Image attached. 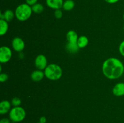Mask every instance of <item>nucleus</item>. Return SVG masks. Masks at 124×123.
Returning a JSON list of instances; mask_svg holds the SVG:
<instances>
[{
    "mask_svg": "<svg viewBox=\"0 0 124 123\" xmlns=\"http://www.w3.org/2000/svg\"><path fill=\"white\" fill-rule=\"evenodd\" d=\"M26 116V112L21 106L13 107L9 112V118L13 123H19L24 120Z\"/></svg>",
    "mask_w": 124,
    "mask_h": 123,
    "instance_id": "20e7f679",
    "label": "nucleus"
},
{
    "mask_svg": "<svg viewBox=\"0 0 124 123\" xmlns=\"http://www.w3.org/2000/svg\"><path fill=\"white\" fill-rule=\"evenodd\" d=\"M54 16H55V18H57V19H61V18H62V17L63 13L61 9L55 10H54Z\"/></svg>",
    "mask_w": 124,
    "mask_h": 123,
    "instance_id": "aec40b11",
    "label": "nucleus"
},
{
    "mask_svg": "<svg viewBox=\"0 0 124 123\" xmlns=\"http://www.w3.org/2000/svg\"><path fill=\"white\" fill-rule=\"evenodd\" d=\"M32 12L31 6H29L27 3H23L19 4L16 8L15 14L18 20L20 21H25L30 18Z\"/></svg>",
    "mask_w": 124,
    "mask_h": 123,
    "instance_id": "7ed1b4c3",
    "label": "nucleus"
},
{
    "mask_svg": "<svg viewBox=\"0 0 124 123\" xmlns=\"http://www.w3.org/2000/svg\"><path fill=\"white\" fill-rule=\"evenodd\" d=\"M11 104L13 107H18V106H20L21 104V100L18 97H14L12 98V101H11Z\"/></svg>",
    "mask_w": 124,
    "mask_h": 123,
    "instance_id": "6ab92c4d",
    "label": "nucleus"
},
{
    "mask_svg": "<svg viewBox=\"0 0 124 123\" xmlns=\"http://www.w3.org/2000/svg\"><path fill=\"white\" fill-rule=\"evenodd\" d=\"M103 74L110 80L119 78L124 73V65L119 59L110 57L104 62L102 66Z\"/></svg>",
    "mask_w": 124,
    "mask_h": 123,
    "instance_id": "f257e3e1",
    "label": "nucleus"
},
{
    "mask_svg": "<svg viewBox=\"0 0 124 123\" xmlns=\"http://www.w3.org/2000/svg\"><path fill=\"white\" fill-rule=\"evenodd\" d=\"M119 51L120 54L124 57V41H122L119 46Z\"/></svg>",
    "mask_w": 124,
    "mask_h": 123,
    "instance_id": "4be33fe9",
    "label": "nucleus"
},
{
    "mask_svg": "<svg viewBox=\"0 0 124 123\" xmlns=\"http://www.w3.org/2000/svg\"><path fill=\"white\" fill-rule=\"evenodd\" d=\"M12 47L16 51L21 52L25 48V42L21 37H16L12 39Z\"/></svg>",
    "mask_w": 124,
    "mask_h": 123,
    "instance_id": "0eeeda50",
    "label": "nucleus"
},
{
    "mask_svg": "<svg viewBox=\"0 0 124 123\" xmlns=\"http://www.w3.org/2000/svg\"><path fill=\"white\" fill-rule=\"evenodd\" d=\"M8 79V75L6 73L0 74V82L1 83L6 82Z\"/></svg>",
    "mask_w": 124,
    "mask_h": 123,
    "instance_id": "412c9836",
    "label": "nucleus"
},
{
    "mask_svg": "<svg viewBox=\"0 0 124 123\" xmlns=\"http://www.w3.org/2000/svg\"><path fill=\"white\" fill-rule=\"evenodd\" d=\"M40 123V122H39V123Z\"/></svg>",
    "mask_w": 124,
    "mask_h": 123,
    "instance_id": "c85d7f7f",
    "label": "nucleus"
},
{
    "mask_svg": "<svg viewBox=\"0 0 124 123\" xmlns=\"http://www.w3.org/2000/svg\"><path fill=\"white\" fill-rule=\"evenodd\" d=\"M8 30V22L2 19H0V35L4 36L7 33Z\"/></svg>",
    "mask_w": 124,
    "mask_h": 123,
    "instance_id": "2eb2a0df",
    "label": "nucleus"
},
{
    "mask_svg": "<svg viewBox=\"0 0 124 123\" xmlns=\"http://www.w3.org/2000/svg\"><path fill=\"white\" fill-rule=\"evenodd\" d=\"M75 4L73 0H65L63 4L62 8L65 11H70L75 7Z\"/></svg>",
    "mask_w": 124,
    "mask_h": 123,
    "instance_id": "f3484780",
    "label": "nucleus"
},
{
    "mask_svg": "<svg viewBox=\"0 0 124 123\" xmlns=\"http://www.w3.org/2000/svg\"><path fill=\"white\" fill-rule=\"evenodd\" d=\"M45 77L50 80H58L62 75V69L59 65L56 63L48 65L44 70Z\"/></svg>",
    "mask_w": 124,
    "mask_h": 123,
    "instance_id": "f03ea898",
    "label": "nucleus"
},
{
    "mask_svg": "<svg viewBox=\"0 0 124 123\" xmlns=\"http://www.w3.org/2000/svg\"><path fill=\"white\" fill-rule=\"evenodd\" d=\"M12 57V51L7 46H2L0 48V63H6L10 60Z\"/></svg>",
    "mask_w": 124,
    "mask_h": 123,
    "instance_id": "39448f33",
    "label": "nucleus"
},
{
    "mask_svg": "<svg viewBox=\"0 0 124 123\" xmlns=\"http://www.w3.org/2000/svg\"><path fill=\"white\" fill-rule=\"evenodd\" d=\"M123 29H124V26H123Z\"/></svg>",
    "mask_w": 124,
    "mask_h": 123,
    "instance_id": "cd10ccee",
    "label": "nucleus"
},
{
    "mask_svg": "<svg viewBox=\"0 0 124 123\" xmlns=\"http://www.w3.org/2000/svg\"><path fill=\"white\" fill-rule=\"evenodd\" d=\"M104 1L108 4H115L119 1V0H104Z\"/></svg>",
    "mask_w": 124,
    "mask_h": 123,
    "instance_id": "393cba45",
    "label": "nucleus"
},
{
    "mask_svg": "<svg viewBox=\"0 0 124 123\" xmlns=\"http://www.w3.org/2000/svg\"><path fill=\"white\" fill-rule=\"evenodd\" d=\"M112 92L116 96H122L124 95V83L120 82L114 86Z\"/></svg>",
    "mask_w": 124,
    "mask_h": 123,
    "instance_id": "1a4fd4ad",
    "label": "nucleus"
},
{
    "mask_svg": "<svg viewBox=\"0 0 124 123\" xmlns=\"http://www.w3.org/2000/svg\"><path fill=\"white\" fill-rule=\"evenodd\" d=\"M88 42L89 41L87 36H81L80 37H79L78 39L77 43L79 48H84L88 45Z\"/></svg>",
    "mask_w": 124,
    "mask_h": 123,
    "instance_id": "dca6fc26",
    "label": "nucleus"
},
{
    "mask_svg": "<svg viewBox=\"0 0 124 123\" xmlns=\"http://www.w3.org/2000/svg\"><path fill=\"white\" fill-rule=\"evenodd\" d=\"M25 2L27 4H29V6H33L34 4L37 3L38 0H25Z\"/></svg>",
    "mask_w": 124,
    "mask_h": 123,
    "instance_id": "5701e85b",
    "label": "nucleus"
},
{
    "mask_svg": "<svg viewBox=\"0 0 124 123\" xmlns=\"http://www.w3.org/2000/svg\"><path fill=\"white\" fill-rule=\"evenodd\" d=\"M123 19H124V14H123Z\"/></svg>",
    "mask_w": 124,
    "mask_h": 123,
    "instance_id": "bb28decb",
    "label": "nucleus"
},
{
    "mask_svg": "<svg viewBox=\"0 0 124 123\" xmlns=\"http://www.w3.org/2000/svg\"><path fill=\"white\" fill-rule=\"evenodd\" d=\"M64 2L63 0H46V4L48 7L55 10L62 8Z\"/></svg>",
    "mask_w": 124,
    "mask_h": 123,
    "instance_id": "6e6552de",
    "label": "nucleus"
},
{
    "mask_svg": "<svg viewBox=\"0 0 124 123\" xmlns=\"http://www.w3.org/2000/svg\"><path fill=\"white\" fill-rule=\"evenodd\" d=\"M31 9L33 13H36V14H40L42 13L44 10V6L41 3H36L34 4L33 6H31Z\"/></svg>",
    "mask_w": 124,
    "mask_h": 123,
    "instance_id": "a211bd4d",
    "label": "nucleus"
},
{
    "mask_svg": "<svg viewBox=\"0 0 124 123\" xmlns=\"http://www.w3.org/2000/svg\"><path fill=\"white\" fill-rule=\"evenodd\" d=\"M45 77L44 72H43L41 70H35V71H33L31 74V79L32 80L33 82H38L42 80L44 78V77Z\"/></svg>",
    "mask_w": 124,
    "mask_h": 123,
    "instance_id": "9b49d317",
    "label": "nucleus"
},
{
    "mask_svg": "<svg viewBox=\"0 0 124 123\" xmlns=\"http://www.w3.org/2000/svg\"><path fill=\"white\" fill-rule=\"evenodd\" d=\"M79 36L77 33L74 30H70L67 33L66 39L68 42H72V43H77Z\"/></svg>",
    "mask_w": 124,
    "mask_h": 123,
    "instance_id": "ddd939ff",
    "label": "nucleus"
},
{
    "mask_svg": "<svg viewBox=\"0 0 124 123\" xmlns=\"http://www.w3.org/2000/svg\"><path fill=\"white\" fill-rule=\"evenodd\" d=\"M15 16V14L14 12L12 10L10 9H7L5 10L3 13H1V12L0 13V18L4 19L7 22H10L13 20Z\"/></svg>",
    "mask_w": 124,
    "mask_h": 123,
    "instance_id": "f8f14e48",
    "label": "nucleus"
},
{
    "mask_svg": "<svg viewBox=\"0 0 124 123\" xmlns=\"http://www.w3.org/2000/svg\"><path fill=\"white\" fill-rule=\"evenodd\" d=\"M35 65L38 69L44 71L45 69L48 66L47 57L43 54H39L35 58Z\"/></svg>",
    "mask_w": 124,
    "mask_h": 123,
    "instance_id": "423d86ee",
    "label": "nucleus"
},
{
    "mask_svg": "<svg viewBox=\"0 0 124 123\" xmlns=\"http://www.w3.org/2000/svg\"><path fill=\"white\" fill-rule=\"evenodd\" d=\"M11 102L8 100H2L0 102V114L4 115L10 111L11 106H12Z\"/></svg>",
    "mask_w": 124,
    "mask_h": 123,
    "instance_id": "9d476101",
    "label": "nucleus"
},
{
    "mask_svg": "<svg viewBox=\"0 0 124 123\" xmlns=\"http://www.w3.org/2000/svg\"><path fill=\"white\" fill-rule=\"evenodd\" d=\"M65 48L69 53H71V54L78 53V51L80 49L77 43H72V42H68L65 46Z\"/></svg>",
    "mask_w": 124,
    "mask_h": 123,
    "instance_id": "4468645a",
    "label": "nucleus"
},
{
    "mask_svg": "<svg viewBox=\"0 0 124 123\" xmlns=\"http://www.w3.org/2000/svg\"><path fill=\"white\" fill-rule=\"evenodd\" d=\"M39 122L41 123H46L47 122V118L45 116H41L39 119Z\"/></svg>",
    "mask_w": 124,
    "mask_h": 123,
    "instance_id": "a878e982",
    "label": "nucleus"
},
{
    "mask_svg": "<svg viewBox=\"0 0 124 123\" xmlns=\"http://www.w3.org/2000/svg\"><path fill=\"white\" fill-rule=\"evenodd\" d=\"M0 123H10V121L8 118H2L0 121Z\"/></svg>",
    "mask_w": 124,
    "mask_h": 123,
    "instance_id": "b1692460",
    "label": "nucleus"
}]
</instances>
